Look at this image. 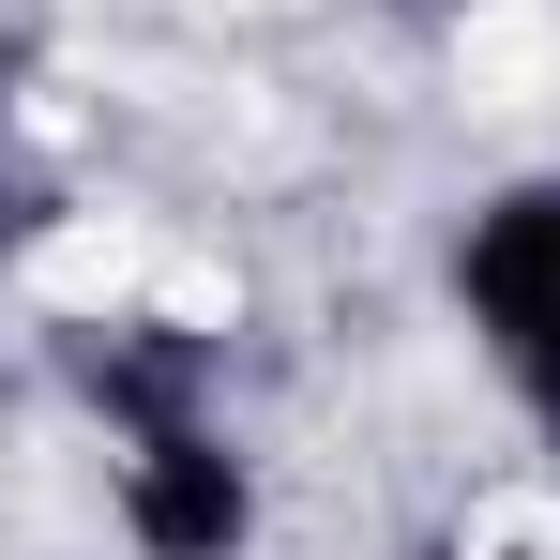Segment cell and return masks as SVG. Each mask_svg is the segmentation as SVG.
I'll list each match as a JSON object with an SVG mask.
<instances>
[{"instance_id":"2","label":"cell","mask_w":560,"mask_h":560,"mask_svg":"<svg viewBox=\"0 0 560 560\" xmlns=\"http://www.w3.org/2000/svg\"><path fill=\"white\" fill-rule=\"evenodd\" d=\"M106 515H121L137 560H243V546H258V469L228 455L212 409H183V424H137V440H121Z\"/></svg>"},{"instance_id":"1","label":"cell","mask_w":560,"mask_h":560,"mask_svg":"<svg viewBox=\"0 0 560 560\" xmlns=\"http://www.w3.org/2000/svg\"><path fill=\"white\" fill-rule=\"evenodd\" d=\"M455 318H469V349L500 364V394L560 440V167L500 183L455 228Z\"/></svg>"},{"instance_id":"3","label":"cell","mask_w":560,"mask_h":560,"mask_svg":"<svg viewBox=\"0 0 560 560\" xmlns=\"http://www.w3.org/2000/svg\"><path fill=\"white\" fill-rule=\"evenodd\" d=\"M530 560H560V546H530Z\"/></svg>"}]
</instances>
